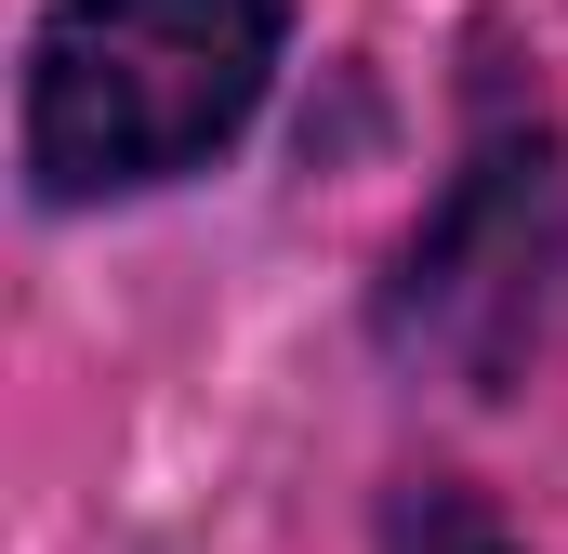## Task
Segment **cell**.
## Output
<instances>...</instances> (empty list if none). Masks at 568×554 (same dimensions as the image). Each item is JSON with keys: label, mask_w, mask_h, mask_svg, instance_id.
Returning <instances> with one entry per match:
<instances>
[{"label": "cell", "mask_w": 568, "mask_h": 554, "mask_svg": "<svg viewBox=\"0 0 568 554\" xmlns=\"http://www.w3.org/2000/svg\"><path fill=\"white\" fill-rule=\"evenodd\" d=\"M278 80V0H53L27 53L40 198H133L199 172Z\"/></svg>", "instance_id": "obj_1"}, {"label": "cell", "mask_w": 568, "mask_h": 554, "mask_svg": "<svg viewBox=\"0 0 568 554\" xmlns=\"http://www.w3.org/2000/svg\"><path fill=\"white\" fill-rule=\"evenodd\" d=\"M556 290H568V158L556 133H489L384 277V343L449 397H503L542 357Z\"/></svg>", "instance_id": "obj_2"}, {"label": "cell", "mask_w": 568, "mask_h": 554, "mask_svg": "<svg viewBox=\"0 0 568 554\" xmlns=\"http://www.w3.org/2000/svg\"><path fill=\"white\" fill-rule=\"evenodd\" d=\"M384 554H516V529H503L476 489H397V515H384Z\"/></svg>", "instance_id": "obj_3"}]
</instances>
